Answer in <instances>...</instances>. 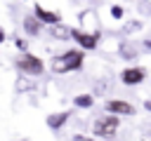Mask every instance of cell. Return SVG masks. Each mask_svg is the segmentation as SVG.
I'll list each match as a JSON object with an SVG mask.
<instances>
[{
	"label": "cell",
	"instance_id": "6da1fadb",
	"mask_svg": "<svg viewBox=\"0 0 151 141\" xmlns=\"http://www.w3.org/2000/svg\"><path fill=\"white\" fill-rule=\"evenodd\" d=\"M85 63V52L83 49H66L64 54L54 56L50 68L54 73H71V70H80Z\"/></svg>",
	"mask_w": 151,
	"mask_h": 141
},
{
	"label": "cell",
	"instance_id": "7a4b0ae2",
	"mask_svg": "<svg viewBox=\"0 0 151 141\" xmlns=\"http://www.w3.org/2000/svg\"><path fill=\"white\" fill-rule=\"evenodd\" d=\"M14 66H17V68H19V73H21V75H26V78L42 75V70H45V61H42L40 56L31 54V52H21V54L14 59Z\"/></svg>",
	"mask_w": 151,
	"mask_h": 141
},
{
	"label": "cell",
	"instance_id": "3957f363",
	"mask_svg": "<svg viewBox=\"0 0 151 141\" xmlns=\"http://www.w3.org/2000/svg\"><path fill=\"white\" fill-rule=\"evenodd\" d=\"M118 127H120V118L106 113V115H99V118L94 120L92 132H94V136H99V139H113L116 132H118Z\"/></svg>",
	"mask_w": 151,
	"mask_h": 141
},
{
	"label": "cell",
	"instance_id": "277c9868",
	"mask_svg": "<svg viewBox=\"0 0 151 141\" xmlns=\"http://www.w3.org/2000/svg\"><path fill=\"white\" fill-rule=\"evenodd\" d=\"M144 80H146V70L142 66H127V68L120 70V82L127 85V87H134V85H139Z\"/></svg>",
	"mask_w": 151,
	"mask_h": 141
},
{
	"label": "cell",
	"instance_id": "5b68a950",
	"mask_svg": "<svg viewBox=\"0 0 151 141\" xmlns=\"http://www.w3.org/2000/svg\"><path fill=\"white\" fill-rule=\"evenodd\" d=\"M104 110L111 113V115H118V118L120 115H134V106L125 99H109L104 103Z\"/></svg>",
	"mask_w": 151,
	"mask_h": 141
},
{
	"label": "cell",
	"instance_id": "8992f818",
	"mask_svg": "<svg viewBox=\"0 0 151 141\" xmlns=\"http://www.w3.org/2000/svg\"><path fill=\"white\" fill-rule=\"evenodd\" d=\"M71 38L80 45V49H97V42H99V33H83L78 28H71Z\"/></svg>",
	"mask_w": 151,
	"mask_h": 141
},
{
	"label": "cell",
	"instance_id": "52a82bcc",
	"mask_svg": "<svg viewBox=\"0 0 151 141\" xmlns=\"http://www.w3.org/2000/svg\"><path fill=\"white\" fill-rule=\"evenodd\" d=\"M33 16H35L40 24H47V26L61 24V16H59L57 12H50V9H45L42 5H35V9H33Z\"/></svg>",
	"mask_w": 151,
	"mask_h": 141
},
{
	"label": "cell",
	"instance_id": "ba28073f",
	"mask_svg": "<svg viewBox=\"0 0 151 141\" xmlns=\"http://www.w3.org/2000/svg\"><path fill=\"white\" fill-rule=\"evenodd\" d=\"M68 118H71V110L52 113V115H47V127H50V129H59V127H64V125L68 122Z\"/></svg>",
	"mask_w": 151,
	"mask_h": 141
},
{
	"label": "cell",
	"instance_id": "9c48e42d",
	"mask_svg": "<svg viewBox=\"0 0 151 141\" xmlns=\"http://www.w3.org/2000/svg\"><path fill=\"white\" fill-rule=\"evenodd\" d=\"M24 31H26L28 35H40V33H42V24H40L35 16H26V19H24Z\"/></svg>",
	"mask_w": 151,
	"mask_h": 141
},
{
	"label": "cell",
	"instance_id": "30bf717a",
	"mask_svg": "<svg viewBox=\"0 0 151 141\" xmlns=\"http://www.w3.org/2000/svg\"><path fill=\"white\" fill-rule=\"evenodd\" d=\"M47 28H50V35L57 38V40H66V38H71V28H66L64 24H54V26H47Z\"/></svg>",
	"mask_w": 151,
	"mask_h": 141
},
{
	"label": "cell",
	"instance_id": "8fae6325",
	"mask_svg": "<svg viewBox=\"0 0 151 141\" xmlns=\"http://www.w3.org/2000/svg\"><path fill=\"white\" fill-rule=\"evenodd\" d=\"M73 106H78V108H92L94 106V96L92 94H78L73 99Z\"/></svg>",
	"mask_w": 151,
	"mask_h": 141
},
{
	"label": "cell",
	"instance_id": "7c38bea8",
	"mask_svg": "<svg viewBox=\"0 0 151 141\" xmlns=\"http://www.w3.org/2000/svg\"><path fill=\"white\" fill-rule=\"evenodd\" d=\"M123 14H125V9H123L120 5H113V7H111V16H113V19H123Z\"/></svg>",
	"mask_w": 151,
	"mask_h": 141
},
{
	"label": "cell",
	"instance_id": "4fadbf2b",
	"mask_svg": "<svg viewBox=\"0 0 151 141\" xmlns=\"http://www.w3.org/2000/svg\"><path fill=\"white\" fill-rule=\"evenodd\" d=\"M14 45H17V47H19L21 52H28V45H26V40H21V38H17V40H14Z\"/></svg>",
	"mask_w": 151,
	"mask_h": 141
},
{
	"label": "cell",
	"instance_id": "5bb4252c",
	"mask_svg": "<svg viewBox=\"0 0 151 141\" xmlns=\"http://www.w3.org/2000/svg\"><path fill=\"white\" fill-rule=\"evenodd\" d=\"M71 141H94V139H90V136H83V134H73V136H71Z\"/></svg>",
	"mask_w": 151,
	"mask_h": 141
},
{
	"label": "cell",
	"instance_id": "9a60e30c",
	"mask_svg": "<svg viewBox=\"0 0 151 141\" xmlns=\"http://www.w3.org/2000/svg\"><path fill=\"white\" fill-rule=\"evenodd\" d=\"M142 141H151V129H144L142 132Z\"/></svg>",
	"mask_w": 151,
	"mask_h": 141
},
{
	"label": "cell",
	"instance_id": "2e32d148",
	"mask_svg": "<svg viewBox=\"0 0 151 141\" xmlns=\"http://www.w3.org/2000/svg\"><path fill=\"white\" fill-rule=\"evenodd\" d=\"M144 108H146V110L151 113V99H146V101H144Z\"/></svg>",
	"mask_w": 151,
	"mask_h": 141
},
{
	"label": "cell",
	"instance_id": "e0dca14e",
	"mask_svg": "<svg viewBox=\"0 0 151 141\" xmlns=\"http://www.w3.org/2000/svg\"><path fill=\"white\" fill-rule=\"evenodd\" d=\"M144 47H146V49L151 52V38H149V40H144Z\"/></svg>",
	"mask_w": 151,
	"mask_h": 141
},
{
	"label": "cell",
	"instance_id": "ac0fdd59",
	"mask_svg": "<svg viewBox=\"0 0 151 141\" xmlns=\"http://www.w3.org/2000/svg\"><path fill=\"white\" fill-rule=\"evenodd\" d=\"M0 42H5V31L0 28Z\"/></svg>",
	"mask_w": 151,
	"mask_h": 141
}]
</instances>
